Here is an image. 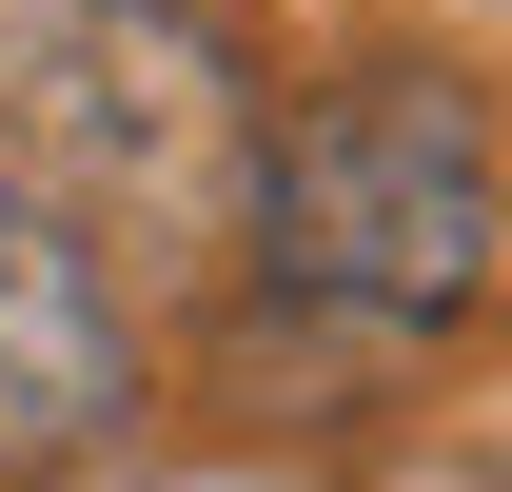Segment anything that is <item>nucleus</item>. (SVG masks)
<instances>
[{
	"label": "nucleus",
	"mask_w": 512,
	"mask_h": 492,
	"mask_svg": "<svg viewBox=\"0 0 512 492\" xmlns=\"http://www.w3.org/2000/svg\"><path fill=\"white\" fill-rule=\"evenodd\" d=\"M256 138L276 119L197 0H20L0 20V158L99 256H237Z\"/></svg>",
	"instance_id": "2"
},
{
	"label": "nucleus",
	"mask_w": 512,
	"mask_h": 492,
	"mask_svg": "<svg viewBox=\"0 0 512 492\" xmlns=\"http://www.w3.org/2000/svg\"><path fill=\"white\" fill-rule=\"evenodd\" d=\"M119 414H138V315H119V256H99L60 197L0 158V473H79Z\"/></svg>",
	"instance_id": "3"
},
{
	"label": "nucleus",
	"mask_w": 512,
	"mask_h": 492,
	"mask_svg": "<svg viewBox=\"0 0 512 492\" xmlns=\"http://www.w3.org/2000/svg\"><path fill=\"white\" fill-rule=\"evenodd\" d=\"M512 256V178L473 79L434 60H355L316 99H276L256 138V217H237V296L276 355H434Z\"/></svg>",
	"instance_id": "1"
}]
</instances>
